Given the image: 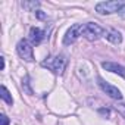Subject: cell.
Listing matches in <instances>:
<instances>
[{"label": "cell", "instance_id": "cell-1", "mask_svg": "<svg viewBox=\"0 0 125 125\" xmlns=\"http://www.w3.org/2000/svg\"><path fill=\"white\" fill-rule=\"evenodd\" d=\"M66 62L68 60H66V57L63 54H56V56H50L46 60H43L41 65L44 68L50 69L53 74L62 75V74H63V71H65V68H66Z\"/></svg>", "mask_w": 125, "mask_h": 125}, {"label": "cell", "instance_id": "cell-2", "mask_svg": "<svg viewBox=\"0 0 125 125\" xmlns=\"http://www.w3.org/2000/svg\"><path fill=\"white\" fill-rule=\"evenodd\" d=\"M103 35H106V31L99 24H96V22L84 24V27H83V37H85L88 41H96V40H99Z\"/></svg>", "mask_w": 125, "mask_h": 125}, {"label": "cell", "instance_id": "cell-3", "mask_svg": "<svg viewBox=\"0 0 125 125\" xmlns=\"http://www.w3.org/2000/svg\"><path fill=\"white\" fill-rule=\"evenodd\" d=\"M16 52L21 56V59H24L27 62H32L34 60V49H32V44L27 38L19 40V43L16 46Z\"/></svg>", "mask_w": 125, "mask_h": 125}, {"label": "cell", "instance_id": "cell-4", "mask_svg": "<svg viewBox=\"0 0 125 125\" xmlns=\"http://www.w3.org/2000/svg\"><path fill=\"white\" fill-rule=\"evenodd\" d=\"M122 8L121 2H116V0H110V2H100L96 5V12L99 15H110L115 12H119V9Z\"/></svg>", "mask_w": 125, "mask_h": 125}, {"label": "cell", "instance_id": "cell-5", "mask_svg": "<svg viewBox=\"0 0 125 125\" xmlns=\"http://www.w3.org/2000/svg\"><path fill=\"white\" fill-rule=\"evenodd\" d=\"M83 24H75V25H72L68 31H66V34H65V37H63V44L65 46H69V44H72V43H75L77 41V38L80 37V35H83Z\"/></svg>", "mask_w": 125, "mask_h": 125}, {"label": "cell", "instance_id": "cell-6", "mask_svg": "<svg viewBox=\"0 0 125 125\" xmlns=\"http://www.w3.org/2000/svg\"><path fill=\"white\" fill-rule=\"evenodd\" d=\"M97 81H99V85H100V88L103 90V93H106L110 99H113V100H121L122 99V94H121V91L115 87V85H112V84H109V83H106L103 78H97Z\"/></svg>", "mask_w": 125, "mask_h": 125}, {"label": "cell", "instance_id": "cell-7", "mask_svg": "<svg viewBox=\"0 0 125 125\" xmlns=\"http://www.w3.org/2000/svg\"><path fill=\"white\" fill-rule=\"evenodd\" d=\"M102 66H103L106 71H109V72H113V74L121 75V77L125 80V66H122V65H119V63H115V62H103Z\"/></svg>", "mask_w": 125, "mask_h": 125}, {"label": "cell", "instance_id": "cell-8", "mask_svg": "<svg viewBox=\"0 0 125 125\" xmlns=\"http://www.w3.org/2000/svg\"><path fill=\"white\" fill-rule=\"evenodd\" d=\"M44 37H46V32L43 31V30H40V28H31L30 30V38H31V43L32 44H40L43 40H44Z\"/></svg>", "mask_w": 125, "mask_h": 125}, {"label": "cell", "instance_id": "cell-9", "mask_svg": "<svg viewBox=\"0 0 125 125\" xmlns=\"http://www.w3.org/2000/svg\"><path fill=\"white\" fill-rule=\"evenodd\" d=\"M104 37H106V40L110 41L112 44H121V43H122V35H121V32H119L118 30H115V28L107 30Z\"/></svg>", "mask_w": 125, "mask_h": 125}, {"label": "cell", "instance_id": "cell-10", "mask_svg": "<svg viewBox=\"0 0 125 125\" xmlns=\"http://www.w3.org/2000/svg\"><path fill=\"white\" fill-rule=\"evenodd\" d=\"M0 91H2V99L8 103V104H13V99H12V96H10V93H9V90L5 87V85H2V88H0Z\"/></svg>", "mask_w": 125, "mask_h": 125}, {"label": "cell", "instance_id": "cell-11", "mask_svg": "<svg viewBox=\"0 0 125 125\" xmlns=\"http://www.w3.org/2000/svg\"><path fill=\"white\" fill-rule=\"evenodd\" d=\"M22 90L27 93V94H32V88H31V85H30V77L28 75H25L24 78H22Z\"/></svg>", "mask_w": 125, "mask_h": 125}, {"label": "cell", "instance_id": "cell-12", "mask_svg": "<svg viewBox=\"0 0 125 125\" xmlns=\"http://www.w3.org/2000/svg\"><path fill=\"white\" fill-rule=\"evenodd\" d=\"M40 6L38 2H22V8L30 10V12H35V9Z\"/></svg>", "mask_w": 125, "mask_h": 125}, {"label": "cell", "instance_id": "cell-13", "mask_svg": "<svg viewBox=\"0 0 125 125\" xmlns=\"http://www.w3.org/2000/svg\"><path fill=\"white\" fill-rule=\"evenodd\" d=\"M115 109H116V112L125 119V103H116V104H115Z\"/></svg>", "mask_w": 125, "mask_h": 125}, {"label": "cell", "instance_id": "cell-14", "mask_svg": "<svg viewBox=\"0 0 125 125\" xmlns=\"http://www.w3.org/2000/svg\"><path fill=\"white\" fill-rule=\"evenodd\" d=\"M0 119H2V125H9V118H8L5 113L0 115Z\"/></svg>", "mask_w": 125, "mask_h": 125}, {"label": "cell", "instance_id": "cell-15", "mask_svg": "<svg viewBox=\"0 0 125 125\" xmlns=\"http://www.w3.org/2000/svg\"><path fill=\"white\" fill-rule=\"evenodd\" d=\"M35 16H37L38 19H46V18H47V15H46L44 12H41V10H37V12H35Z\"/></svg>", "mask_w": 125, "mask_h": 125}, {"label": "cell", "instance_id": "cell-16", "mask_svg": "<svg viewBox=\"0 0 125 125\" xmlns=\"http://www.w3.org/2000/svg\"><path fill=\"white\" fill-rule=\"evenodd\" d=\"M118 13H119V16H121L122 19H125V5H122V8L119 9V12H118Z\"/></svg>", "mask_w": 125, "mask_h": 125}, {"label": "cell", "instance_id": "cell-17", "mask_svg": "<svg viewBox=\"0 0 125 125\" xmlns=\"http://www.w3.org/2000/svg\"><path fill=\"white\" fill-rule=\"evenodd\" d=\"M99 112H100L102 115H104V116H109V115H110L109 109H99Z\"/></svg>", "mask_w": 125, "mask_h": 125}, {"label": "cell", "instance_id": "cell-18", "mask_svg": "<svg viewBox=\"0 0 125 125\" xmlns=\"http://www.w3.org/2000/svg\"><path fill=\"white\" fill-rule=\"evenodd\" d=\"M0 62H2V71L5 69V57L2 56V57H0Z\"/></svg>", "mask_w": 125, "mask_h": 125}]
</instances>
